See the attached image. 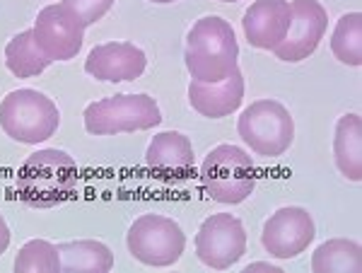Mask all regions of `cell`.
Returning <instances> with one entry per match:
<instances>
[{"label":"cell","instance_id":"6da1fadb","mask_svg":"<svg viewBox=\"0 0 362 273\" xmlns=\"http://www.w3.org/2000/svg\"><path fill=\"white\" fill-rule=\"evenodd\" d=\"M15 187L27 206L54 208L66 203L78 189V165L63 150H37L22 162Z\"/></svg>","mask_w":362,"mask_h":273},{"label":"cell","instance_id":"7a4b0ae2","mask_svg":"<svg viewBox=\"0 0 362 273\" xmlns=\"http://www.w3.org/2000/svg\"><path fill=\"white\" fill-rule=\"evenodd\" d=\"M239 44L235 29L218 15L201 17L186 34L184 61L198 83H220L237 68Z\"/></svg>","mask_w":362,"mask_h":273},{"label":"cell","instance_id":"3957f363","mask_svg":"<svg viewBox=\"0 0 362 273\" xmlns=\"http://www.w3.org/2000/svg\"><path fill=\"white\" fill-rule=\"evenodd\" d=\"M0 126L13 141L39 145L49 141L61 126V112L44 92L22 87L0 102Z\"/></svg>","mask_w":362,"mask_h":273},{"label":"cell","instance_id":"277c9868","mask_svg":"<svg viewBox=\"0 0 362 273\" xmlns=\"http://www.w3.org/2000/svg\"><path fill=\"white\" fill-rule=\"evenodd\" d=\"M201 184L213 201L235 206L247 201L256 189V165L247 150L237 145H218L203 160Z\"/></svg>","mask_w":362,"mask_h":273},{"label":"cell","instance_id":"5b68a950","mask_svg":"<svg viewBox=\"0 0 362 273\" xmlns=\"http://www.w3.org/2000/svg\"><path fill=\"white\" fill-rule=\"evenodd\" d=\"M160 124V104L145 92H140V95H114L107 97V100L92 102L85 109V129L92 136L150 131Z\"/></svg>","mask_w":362,"mask_h":273},{"label":"cell","instance_id":"8992f818","mask_svg":"<svg viewBox=\"0 0 362 273\" xmlns=\"http://www.w3.org/2000/svg\"><path fill=\"white\" fill-rule=\"evenodd\" d=\"M239 138L261 158H278L295 141V121L276 100L249 104L237 121Z\"/></svg>","mask_w":362,"mask_h":273},{"label":"cell","instance_id":"52a82bcc","mask_svg":"<svg viewBox=\"0 0 362 273\" xmlns=\"http://www.w3.org/2000/svg\"><path fill=\"white\" fill-rule=\"evenodd\" d=\"M126 245L133 259L145 266L165 269L177 264L184 254L186 235L177 220L157 213H145L128 228Z\"/></svg>","mask_w":362,"mask_h":273},{"label":"cell","instance_id":"ba28073f","mask_svg":"<svg viewBox=\"0 0 362 273\" xmlns=\"http://www.w3.org/2000/svg\"><path fill=\"white\" fill-rule=\"evenodd\" d=\"M34 42L44 51V56L54 61H70L78 56L85 42V25L73 8L66 3L46 5L34 20Z\"/></svg>","mask_w":362,"mask_h":273},{"label":"cell","instance_id":"9c48e42d","mask_svg":"<svg viewBox=\"0 0 362 273\" xmlns=\"http://www.w3.org/2000/svg\"><path fill=\"white\" fill-rule=\"evenodd\" d=\"M247 252V232L242 220L230 213H215L206 218L196 235V254L206 266L225 271L235 266Z\"/></svg>","mask_w":362,"mask_h":273},{"label":"cell","instance_id":"30bf717a","mask_svg":"<svg viewBox=\"0 0 362 273\" xmlns=\"http://www.w3.org/2000/svg\"><path fill=\"white\" fill-rule=\"evenodd\" d=\"M317 237V225L309 211L300 206L278 208L264 223L261 242L264 249L276 259H295L312 245Z\"/></svg>","mask_w":362,"mask_h":273},{"label":"cell","instance_id":"8fae6325","mask_svg":"<svg viewBox=\"0 0 362 273\" xmlns=\"http://www.w3.org/2000/svg\"><path fill=\"white\" fill-rule=\"evenodd\" d=\"M290 10H293L290 29L283 44L273 49V54L285 63H300L317 51L319 42L326 34V27H329V15L321 8L319 0H293Z\"/></svg>","mask_w":362,"mask_h":273},{"label":"cell","instance_id":"7c38bea8","mask_svg":"<svg viewBox=\"0 0 362 273\" xmlns=\"http://www.w3.org/2000/svg\"><path fill=\"white\" fill-rule=\"evenodd\" d=\"M148 56L143 49L128 42L99 44L87 54L85 73L102 83H131L145 73Z\"/></svg>","mask_w":362,"mask_h":273},{"label":"cell","instance_id":"4fadbf2b","mask_svg":"<svg viewBox=\"0 0 362 273\" xmlns=\"http://www.w3.org/2000/svg\"><path fill=\"white\" fill-rule=\"evenodd\" d=\"M290 20H293V10L288 0H256L244 13V37L254 49L273 51L283 44Z\"/></svg>","mask_w":362,"mask_h":273},{"label":"cell","instance_id":"5bb4252c","mask_svg":"<svg viewBox=\"0 0 362 273\" xmlns=\"http://www.w3.org/2000/svg\"><path fill=\"white\" fill-rule=\"evenodd\" d=\"M244 100V75L235 68L220 83H198L191 80L189 104L206 119H225L242 107Z\"/></svg>","mask_w":362,"mask_h":273},{"label":"cell","instance_id":"9a60e30c","mask_svg":"<svg viewBox=\"0 0 362 273\" xmlns=\"http://www.w3.org/2000/svg\"><path fill=\"white\" fill-rule=\"evenodd\" d=\"M148 167L162 179H184L194 170V145L179 131H162L145 153Z\"/></svg>","mask_w":362,"mask_h":273},{"label":"cell","instance_id":"2e32d148","mask_svg":"<svg viewBox=\"0 0 362 273\" xmlns=\"http://www.w3.org/2000/svg\"><path fill=\"white\" fill-rule=\"evenodd\" d=\"M334 160L348 182L362 179V119L358 114H343L336 124Z\"/></svg>","mask_w":362,"mask_h":273},{"label":"cell","instance_id":"e0dca14e","mask_svg":"<svg viewBox=\"0 0 362 273\" xmlns=\"http://www.w3.org/2000/svg\"><path fill=\"white\" fill-rule=\"evenodd\" d=\"M61 271L66 273H109L114 269V254L104 242L78 240L58 245Z\"/></svg>","mask_w":362,"mask_h":273},{"label":"cell","instance_id":"ac0fdd59","mask_svg":"<svg viewBox=\"0 0 362 273\" xmlns=\"http://www.w3.org/2000/svg\"><path fill=\"white\" fill-rule=\"evenodd\" d=\"M5 66L15 78H34V75H42L51 66V61L34 42L32 29H25L15 34L5 46Z\"/></svg>","mask_w":362,"mask_h":273},{"label":"cell","instance_id":"d6986e66","mask_svg":"<svg viewBox=\"0 0 362 273\" xmlns=\"http://www.w3.org/2000/svg\"><path fill=\"white\" fill-rule=\"evenodd\" d=\"M362 249L355 240H326L314 249V273H360Z\"/></svg>","mask_w":362,"mask_h":273},{"label":"cell","instance_id":"ffe728a7","mask_svg":"<svg viewBox=\"0 0 362 273\" xmlns=\"http://www.w3.org/2000/svg\"><path fill=\"white\" fill-rule=\"evenodd\" d=\"M331 51L341 63L358 68L362 63V15L348 13L336 22L331 34Z\"/></svg>","mask_w":362,"mask_h":273},{"label":"cell","instance_id":"44dd1931","mask_svg":"<svg viewBox=\"0 0 362 273\" xmlns=\"http://www.w3.org/2000/svg\"><path fill=\"white\" fill-rule=\"evenodd\" d=\"M58 273L61 254L49 240H29L15 257V273Z\"/></svg>","mask_w":362,"mask_h":273},{"label":"cell","instance_id":"7402d4cb","mask_svg":"<svg viewBox=\"0 0 362 273\" xmlns=\"http://www.w3.org/2000/svg\"><path fill=\"white\" fill-rule=\"evenodd\" d=\"M63 3L78 13L85 27H90V25H97V22L112 10V5L116 0H63Z\"/></svg>","mask_w":362,"mask_h":273},{"label":"cell","instance_id":"603a6c76","mask_svg":"<svg viewBox=\"0 0 362 273\" xmlns=\"http://www.w3.org/2000/svg\"><path fill=\"white\" fill-rule=\"evenodd\" d=\"M8 247H10V228H8V223H5V218L0 216V257H3Z\"/></svg>","mask_w":362,"mask_h":273},{"label":"cell","instance_id":"cb8c5ba5","mask_svg":"<svg viewBox=\"0 0 362 273\" xmlns=\"http://www.w3.org/2000/svg\"><path fill=\"white\" fill-rule=\"evenodd\" d=\"M254 271H271V273H280L278 266H271V264H251L244 269V273H254Z\"/></svg>","mask_w":362,"mask_h":273},{"label":"cell","instance_id":"d4e9b609","mask_svg":"<svg viewBox=\"0 0 362 273\" xmlns=\"http://www.w3.org/2000/svg\"><path fill=\"white\" fill-rule=\"evenodd\" d=\"M150 3H160V5H167V3H174V0H150Z\"/></svg>","mask_w":362,"mask_h":273},{"label":"cell","instance_id":"484cf974","mask_svg":"<svg viewBox=\"0 0 362 273\" xmlns=\"http://www.w3.org/2000/svg\"><path fill=\"white\" fill-rule=\"evenodd\" d=\"M220 3H239V0H220Z\"/></svg>","mask_w":362,"mask_h":273}]
</instances>
